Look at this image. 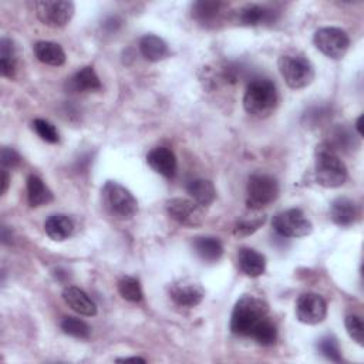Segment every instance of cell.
I'll return each mask as SVG.
<instances>
[{
  "mask_svg": "<svg viewBox=\"0 0 364 364\" xmlns=\"http://www.w3.org/2000/svg\"><path fill=\"white\" fill-rule=\"evenodd\" d=\"M224 9L222 2H211V0H201V2L194 4L193 6V16L201 22H212L220 16Z\"/></svg>",
  "mask_w": 364,
  "mask_h": 364,
  "instance_id": "cell-26",
  "label": "cell"
},
{
  "mask_svg": "<svg viewBox=\"0 0 364 364\" xmlns=\"http://www.w3.org/2000/svg\"><path fill=\"white\" fill-rule=\"evenodd\" d=\"M330 218L339 227L351 225L357 218L356 204L346 197L336 198L330 204Z\"/></svg>",
  "mask_w": 364,
  "mask_h": 364,
  "instance_id": "cell-17",
  "label": "cell"
},
{
  "mask_svg": "<svg viewBox=\"0 0 364 364\" xmlns=\"http://www.w3.org/2000/svg\"><path fill=\"white\" fill-rule=\"evenodd\" d=\"M317 350L322 356H324L327 360L334 361V363H340L341 361V353H340V346L339 341L334 336L327 334L323 336L319 343H317Z\"/></svg>",
  "mask_w": 364,
  "mask_h": 364,
  "instance_id": "cell-30",
  "label": "cell"
},
{
  "mask_svg": "<svg viewBox=\"0 0 364 364\" xmlns=\"http://www.w3.org/2000/svg\"><path fill=\"white\" fill-rule=\"evenodd\" d=\"M169 296L178 306L195 307L203 302L205 290L200 282L186 278L174 282L169 286Z\"/></svg>",
  "mask_w": 364,
  "mask_h": 364,
  "instance_id": "cell-10",
  "label": "cell"
},
{
  "mask_svg": "<svg viewBox=\"0 0 364 364\" xmlns=\"http://www.w3.org/2000/svg\"><path fill=\"white\" fill-rule=\"evenodd\" d=\"M251 337L261 346H272L278 339L276 324L266 316L252 331Z\"/></svg>",
  "mask_w": 364,
  "mask_h": 364,
  "instance_id": "cell-27",
  "label": "cell"
},
{
  "mask_svg": "<svg viewBox=\"0 0 364 364\" xmlns=\"http://www.w3.org/2000/svg\"><path fill=\"white\" fill-rule=\"evenodd\" d=\"M35 56L39 62L47 66H63L66 63V53L60 45L53 42H38L35 45Z\"/></svg>",
  "mask_w": 364,
  "mask_h": 364,
  "instance_id": "cell-20",
  "label": "cell"
},
{
  "mask_svg": "<svg viewBox=\"0 0 364 364\" xmlns=\"http://www.w3.org/2000/svg\"><path fill=\"white\" fill-rule=\"evenodd\" d=\"M265 222V217H245L241 221H238V224L235 225L234 229V235L238 238L242 237H249L252 234H255Z\"/></svg>",
  "mask_w": 364,
  "mask_h": 364,
  "instance_id": "cell-31",
  "label": "cell"
},
{
  "mask_svg": "<svg viewBox=\"0 0 364 364\" xmlns=\"http://www.w3.org/2000/svg\"><path fill=\"white\" fill-rule=\"evenodd\" d=\"M333 137H331V140H333V142H327L334 151H336V148H350L351 147V144H353V137H351V134L346 130V128H343V127H337L334 131H333V134H331Z\"/></svg>",
  "mask_w": 364,
  "mask_h": 364,
  "instance_id": "cell-34",
  "label": "cell"
},
{
  "mask_svg": "<svg viewBox=\"0 0 364 364\" xmlns=\"http://www.w3.org/2000/svg\"><path fill=\"white\" fill-rule=\"evenodd\" d=\"M238 265L246 276L258 278L266 269V258L252 248H242L238 252Z\"/></svg>",
  "mask_w": 364,
  "mask_h": 364,
  "instance_id": "cell-15",
  "label": "cell"
},
{
  "mask_svg": "<svg viewBox=\"0 0 364 364\" xmlns=\"http://www.w3.org/2000/svg\"><path fill=\"white\" fill-rule=\"evenodd\" d=\"M314 176L317 184L324 188H339L347 179L344 162L327 142H323L316 148Z\"/></svg>",
  "mask_w": 364,
  "mask_h": 364,
  "instance_id": "cell-1",
  "label": "cell"
},
{
  "mask_svg": "<svg viewBox=\"0 0 364 364\" xmlns=\"http://www.w3.org/2000/svg\"><path fill=\"white\" fill-rule=\"evenodd\" d=\"M166 212L171 217V220L186 227L200 225L204 218L201 207L195 201L186 200V198L169 200L166 203Z\"/></svg>",
  "mask_w": 364,
  "mask_h": 364,
  "instance_id": "cell-12",
  "label": "cell"
},
{
  "mask_svg": "<svg viewBox=\"0 0 364 364\" xmlns=\"http://www.w3.org/2000/svg\"><path fill=\"white\" fill-rule=\"evenodd\" d=\"M140 50L145 60L154 63L164 60L169 55L166 43L154 35H147L140 40Z\"/></svg>",
  "mask_w": 364,
  "mask_h": 364,
  "instance_id": "cell-23",
  "label": "cell"
},
{
  "mask_svg": "<svg viewBox=\"0 0 364 364\" xmlns=\"http://www.w3.org/2000/svg\"><path fill=\"white\" fill-rule=\"evenodd\" d=\"M45 232L50 239L56 242H63L73 235L74 222L67 215L56 214L46 220Z\"/></svg>",
  "mask_w": 364,
  "mask_h": 364,
  "instance_id": "cell-16",
  "label": "cell"
},
{
  "mask_svg": "<svg viewBox=\"0 0 364 364\" xmlns=\"http://www.w3.org/2000/svg\"><path fill=\"white\" fill-rule=\"evenodd\" d=\"M314 46L327 57L341 59L350 46L347 33L339 28H322L313 36Z\"/></svg>",
  "mask_w": 364,
  "mask_h": 364,
  "instance_id": "cell-9",
  "label": "cell"
},
{
  "mask_svg": "<svg viewBox=\"0 0 364 364\" xmlns=\"http://www.w3.org/2000/svg\"><path fill=\"white\" fill-rule=\"evenodd\" d=\"M327 314V305L320 295L303 293L296 302V317L305 324H319Z\"/></svg>",
  "mask_w": 364,
  "mask_h": 364,
  "instance_id": "cell-11",
  "label": "cell"
},
{
  "mask_svg": "<svg viewBox=\"0 0 364 364\" xmlns=\"http://www.w3.org/2000/svg\"><path fill=\"white\" fill-rule=\"evenodd\" d=\"M33 130L36 131V134L46 142L49 144H56L59 142L60 137H59V131L56 130V127L49 123L47 120L43 118H36L33 121Z\"/></svg>",
  "mask_w": 364,
  "mask_h": 364,
  "instance_id": "cell-32",
  "label": "cell"
},
{
  "mask_svg": "<svg viewBox=\"0 0 364 364\" xmlns=\"http://www.w3.org/2000/svg\"><path fill=\"white\" fill-rule=\"evenodd\" d=\"M272 18H273V12L259 5H246L238 13V21L244 26H258V25L271 22Z\"/></svg>",
  "mask_w": 364,
  "mask_h": 364,
  "instance_id": "cell-25",
  "label": "cell"
},
{
  "mask_svg": "<svg viewBox=\"0 0 364 364\" xmlns=\"http://www.w3.org/2000/svg\"><path fill=\"white\" fill-rule=\"evenodd\" d=\"M117 361H124V363H127V361H141V363H145V360L141 358V357H125V358H118Z\"/></svg>",
  "mask_w": 364,
  "mask_h": 364,
  "instance_id": "cell-37",
  "label": "cell"
},
{
  "mask_svg": "<svg viewBox=\"0 0 364 364\" xmlns=\"http://www.w3.org/2000/svg\"><path fill=\"white\" fill-rule=\"evenodd\" d=\"M60 326H62V330L66 334H69L72 337H76V339H80V340H86L91 334L90 326L86 322H83L81 319H77V317H64Z\"/></svg>",
  "mask_w": 364,
  "mask_h": 364,
  "instance_id": "cell-29",
  "label": "cell"
},
{
  "mask_svg": "<svg viewBox=\"0 0 364 364\" xmlns=\"http://www.w3.org/2000/svg\"><path fill=\"white\" fill-rule=\"evenodd\" d=\"M63 299L69 307H72L74 312H77L81 316H96L97 314V306L94 300L81 289L76 286H69L63 290Z\"/></svg>",
  "mask_w": 364,
  "mask_h": 364,
  "instance_id": "cell-14",
  "label": "cell"
},
{
  "mask_svg": "<svg viewBox=\"0 0 364 364\" xmlns=\"http://www.w3.org/2000/svg\"><path fill=\"white\" fill-rule=\"evenodd\" d=\"M147 162L157 174L165 178H172L176 172L175 154L165 147H157L149 151L147 155Z\"/></svg>",
  "mask_w": 364,
  "mask_h": 364,
  "instance_id": "cell-13",
  "label": "cell"
},
{
  "mask_svg": "<svg viewBox=\"0 0 364 364\" xmlns=\"http://www.w3.org/2000/svg\"><path fill=\"white\" fill-rule=\"evenodd\" d=\"M187 193L200 207L211 205L217 198V190L208 179H194L187 186Z\"/></svg>",
  "mask_w": 364,
  "mask_h": 364,
  "instance_id": "cell-18",
  "label": "cell"
},
{
  "mask_svg": "<svg viewBox=\"0 0 364 364\" xmlns=\"http://www.w3.org/2000/svg\"><path fill=\"white\" fill-rule=\"evenodd\" d=\"M21 159H22L21 155L13 148L5 147L2 149V157H0V161H2L4 168H13L21 164Z\"/></svg>",
  "mask_w": 364,
  "mask_h": 364,
  "instance_id": "cell-35",
  "label": "cell"
},
{
  "mask_svg": "<svg viewBox=\"0 0 364 364\" xmlns=\"http://www.w3.org/2000/svg\"><path fill=\"white\" fill-rule=\"evenodd\" d=\"M118 292L120 295L132 303L142 300V289L140 282L132 276H124L118 280Z\"/></svg>",
  "mask_w": 364,
  "mask_h": 364,
  "instance_id": "cell-28",
  "label": "cell"
},
{
  "mask_svg": "<svg viewBox=\"0 0 364 364\" xmlns=\"http://www.w3.org/2000/svg\"><path fill=\"white\" fill-rule=\"evenodd\" d=\"M194 251L204 262H217L224 255V246L220 239L212 237H200L194 241Z\"/></svg>",
  "mask_w": 364,
  "mask_h": 364,
  "instance_id": "cell-22",
  "label": "cell"
},
{
  "mask_svg": "<svg viewBox=\"0 0 364 364\" xmlns=\"http://www.w3.org/2000/svg\"><path fill=\"white\" fill-rule=\"evenodd\" d=\"M106 210L117 220H131L138 211V203L134 195L120 186L118 182L107 181L101 190Z\"/></svg>",
  "mask_w": 364,
  "mask_h": 364,
  "instance_id": "cell-4",
  "label": "cell"
},
{
  "mask_svg": "<svg viewBox=\"0 0 364 364\" xmlns=\"http://www.w3.org/2000/svg\"><path fill=\"white\" fill-rule=\"evenodd\" d=\"M346 329L348 336L360 346L364 344V326H363V320L360 316L357 314H350L346 317Z\"/></svg>",
  "mask_w": 364,
  "mask_h": 364,
  "instance_id": "cell-33",
  "label": "cell"
},
{
  "mask_svg": "<svg viewBox=\"0 0 364 364\" xmlns=\"http://www.w3.org/2000/svg\"><path fill=\"white\" fill-rule=\"evenodd\" d=\"M272 225L283 238H305L312 234L313 225L303 211L292 208L275 215Z\"/></svg>",
  "mask_w": 364,
  "mask_h": 364,
  "instance_id": "cell-7",
  "label": "cell"
},
{
  "mask_svg": "<svg viewBox=\"0 0 364 364\" xmlns=\"http://www.w3.org/2000/svg\"><path fill=\"white\" fill-rule=\"evenodd\" d=\"M266 302L255 296L241 297L232 312L231 330L237 336L251 337L254 329L268 316Z\"/></svg>",
  "mask_w": 364,
  "mask_h": 364,
  "instance_id": "cell-3",
  "label": "cell"
},
{
  "mask_svg": "<svg viewBox=\"0 0 364 364\" xmlns=\"http://www.w3.org/2000/svg\"><path fill=\"white\" fill-rule=\"evenodd\" d=\"M67 86L72 91L89 93L98 91L101 89V81L93 67H83L69 80Z\"/></svg>",
  "mask_w": 364,
  "mask_h": 364,
  "instance_id": "cell-19",
  "label": "cell"
},
{
  "mask_svg": "<svg viewBox=\"0 0 364 364\" xmlns=\"http://www.w3.org/2000/svg\"><path fill=\"white\" fill-rule=\"evenodd\" d=\"M278 90L273 81L265 77L254 79L244 96V107L256 118L269 117L278 107Z\"/></svg>",
  "mask_w": 364,
  "mask_h": 364,
  "instance_id": "cell-2",
  "label": "cell"
},
{
  "mask_svg": "<svg viewBox=\"0 0 364 364\" xmlns=\"http://www.w3.org/2000/svg\"><path fill=\"white\" fill-rule=\"evenodd\" d=\"M278 64L286 84L293 90L307 87L314 79V67L303 55H283Z\"/></svg>",
  "mask_w": 364,
  "mask_h": 364,
  "instance_id": "cell-5",
  "label": "cell"
},
{
  "mask_svg": "<svg viewBox=\"0 0 364 364\" xmlns=\"http://www.w3.org/2000/svg\"><path fill=\"white\" fill-rule=\"evenodd\" d=\"M18 70V53L13 42L4 38L0 42V72L4 77L13 79Z\"/></svg>",
  "mask_w": 364,
  "mask_h": 364,
  "instance_id": "cell-24",
  "label": "cell"
},
{
  "mask_svg": "<svg viewBox=\"0 0 364 364\" xmlns=\"http://www.w3.org/2000/svg\"><path fill=\"white\" fill-rule=\"evenodd\" d=\"M28 200L33 208L47 205L53 201L52 191L47 188L45 181L38 175H30L28 178Z\"/></svg>",
  "mask_w": 364,
  "mask_h": 364,
  "instance_id": "cell-21",
  "label": "cell"
},
{
  "mask_svg": "<svg viewBox=\"0 0 364 364\" xmlns=\"http://www.w3.org/2000/svg\"><path fill=\"white\" fill-rule=\"evenodd\" d=\"M279 195L278 181L268 174H254L248 181L246 204L252 211H258L272 204Z\"/></svg>",
  "mask_w": 364,
  "mask_h": 364,
  "instance_id": "cell-6",
  "label": "cell"
},
{
  "mask_svg": "<svg viewBox=\"0 0 364 364\" xmlns=\"http://www.w3.org/2000/svg\"><path fill=\"white\" fill-rule=\"evenodd\" d=\"M361 121H363V117H358L357 121H356V130H357V132H358L360 137L363 135V131H361Z\"/></svg>",
  "mask_w": 364,
  "mask_h": 364,
  "instance_id": "cell-38",
  "label": "cell"
},
{
  "mask_svg": "<svg viewBox=\"0 0 364 364\" xmlns=\"http://www.w3.org/2000/svg\"><path fill=\"white\" fill-rule=\"evenodd\" d=\"M35 6L39 21L50 28H64L74 15V4L67 0H40Z\"/></svg>",
  "mask_w": 364,
  "mask_h": 364,
  "instance_id": "cell-8",
  "label": "cell"
},
{
  "mask_svg": "<svg viewBox=\"0 0 364 364\" xmlns=\"http://www.w3.org/2000/svg\"><path fill=\"white\" fill-rule=\"evenodd\" d=\"M9 188V174H8V169L4 168L2 169V190H0V193L5 194Z\"/></svg>",
  "mask_w": 364,
  "mask_h": 364,
  "instance_id": "cell-36",
  "label": "cell"
}]
</instances>
